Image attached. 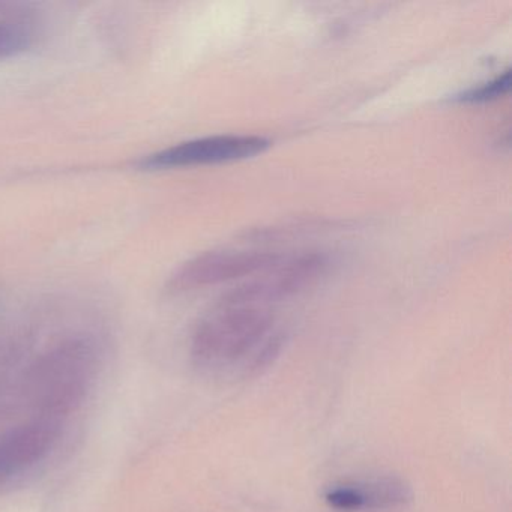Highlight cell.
Listing matches in <instances>:
<instances>
[{
  "instance_id": "1",
  "label": "cell",
  "mask_w": 512,
  "mask_h": 512,
  "mask_svg": "<svg viewBox=\"0 0 512 512\" xmlns=\"http://www.w3.org/2000/svg\"><path fill=\"white\" fill-rule=\"evenodd\" d=\"M272 329L274 317L269 308L220 302L194 331L191 355L206 370L236 367L248 359L251 368H259L280 349Z\"/></svg>"
},
{
  "instance_id": "2",
  "label": "cell",
  "mask_w": 512,
  "mask_h": 512,
  "mask_svg": "<svg viewBox=\"0 0 512 512\" xmlns=\"http://www.w3.org/2000/svg\"><path fill=\"white\" fill-rule=\"evenodd\" d=\"M100 352L89 340H68L41 355L26 371L23 403L34 418L64 421L91 391Z\"/></svg>"
},
{
  "instance_id": "3",
  "label": "cell",
  "mask_w": 512,
  "mask_h": 512,
  "mask_svg": "<svg viewBox=\"0 0 512 512\" xmlns=\"http://www.w3.org/2000/svg\"><path fill=\"white\" fill-rule=\"evenodd\" d=\"M325 254L304 253L283 259L250 277L247 283L230 290L223 304L257 305L266 307L271 302L283 301L310 289L328 269Z\"/></svg>"
},
{
  "instance_id": "4",
  "label": "cell",
  "mask_w": 512,
  "mask_h": 512,
  "mask_svg": "<svg viewBox=\"0 0 512 512\" xmlns=\"http://www.w3.org/2000/svg\"><path fill=\"white\" fill-rule=\"evenodd\" d=\"M64 421L31 418L0 431V490L37 469L55 451Z\"/></svg>"
},
{
  "instance_id": "5",
  "label": "cell",
  "mask_w": 512,
  "mask_h": 512,
  "mask_svg": "<svg viewBox=\"0 0 512 512\" xmlns=\"http://www.w3.org/2000/svg\"><path fill=\"white\" fill-rule=\"evenodd\" d=\"M268 139L259 136H214L179 143L140 161L145 170L178 169L203 164L229 163L256 157L269 148Z\"/></svg>"
},
{
  "instance_id": "6",
  "label": "cell",
  "mask_w": 512,
  "mask_h": 512,
  "mask_svg": "<svg viewBox=\"0 0 512 512\" xmlns=\"http://www.w3.org/2000/svg\"><path fill=\"white\" fill-rule=\"evenodd\" d=\"M280 257L265 251H209L184 263L173 274L170 287L194 290L250 278L274 265Z\"/></svg>"
},
{
  "instance_id": "7",
  "label": "cell",
  "mask_w": 512,
  "mask_h": 512,
  "mask_svg": "<svg viewBox=\"0 0 512 512\" xmlns=\"http://www.w3.org/2000/svg\"><path fill=\"white\" fill-rule=\"evenodd\" d=\"M412 497V488L404 479L380 476L329 487L325 502L338 512H379L403 508Z\"/></svg>"
},
{
  "instance_id": "8",
  "label": "cell",
  "mask_w": 512,
  "mask_h": 512,
  "mask_svg": "<svg viewBox=\"0 0 512 512\" xmlns=\"http://www.w3.org/2000/svg\"><path fill=\"white\" fill-rule=\"evenodd\" d=\"M32 44V34L25 26L0 23V59L11 58L25 52Z\"/></svg>"
},
{
  "instance_id": "9",
  "label": "cell",
  "mask_w": 512,
  "mask_h": 512,
  "mask_svg": "<svg viewBox=\"0 0 512 512\" xmlns=\"http://www.w3.org/2000/svg\"><path fill=\"white\" fill-rule=\"evenodd\" d=\"M509 86H511V73L506 71V73L497 76L496 79L458 95L457 101L466 104L488 103V101L503 97L509 91Z\"/></svg>"
}]
</instances>
